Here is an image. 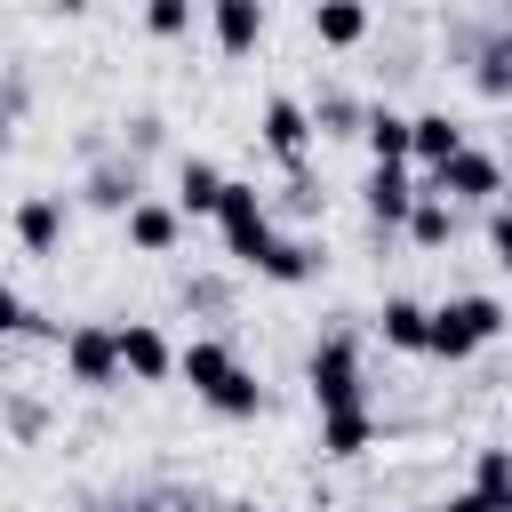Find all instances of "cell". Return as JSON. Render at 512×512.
<instances>
[{
    "instance_id": "obj_1",
    "label": "cell",
    "mask_w": 512,
    "mask_h": 512,
    "mask_svg": "<svg viewBox=\"0 0 512 512\" xmlns=\"http://www.w3.org/2000/svg\"><path fill=\"white\" fill-rule=\"evenodd\" d=\"M216 224H224V248H232L240 264H264V256L280 248V232H272V208H264V192H256V184H224V208H216Z\"/></svg>"
},
{
    "instance_id": "obj_2",
    "label": "cell",
    "mask_w": 512,
    "mask_h": 512,
    "mask_svg": "<svg viewBox=\"0 0 512 512\" xmlns=\"http://www.w3.org/2000/svg\"><path fill=\"white\" fill-rule=\"evenodd\" d=\"M496 328H504V304H496V296H456V304L432 312V352H440V360H464V352L488 344Z\"/></svg>"
},
{
    "instance_id": "obj_3",
    "label": "cell",
    "mask_w": 512,
    "mask_h": 512,
    "mask_svg": "<svg viewBox=\"0 0 512 512\" xmlns=\"http://www.w3.org/2000/svg\"><path fill=\"white\" fill-rule=\"evenodd\" d=\"M312 400L320 416H352L360 408V360H352V336H328L312 352Z\"/></svg>"
},
{
    "instance_id": "obj_4",
    "label": "cell",
    "mask_w": 512,
    "mask_h": 512,
    "mask_svg": "<svg viewBox=\"0 0 512 512\" xmlns=\"http://www.w3.org/2000/svg\"><path fill=\"white\" fill-rule=\"evenodd\" d=\"M64 368L72 384H112L128 360H120V328H72L64 336Z\"/></svg>"
},
{
    "instance_id": "obj_5",
    "label": "cell",
    "mask_w": 512,
    "mask_h": 512,
    "mask_svg": "<svg viewBox=\"0 0 512 512\" xmlns=\"http://www.w3.org/2000/svg\"><path fill=\"white\" fill-rule=\"evenodd\" d=\"M496 192H504V168L488 152H472V144L432 176V200H496Z\"/></svg>"
},
{
    "instance_id": "obj_6",
    "label": "cell",
    "mask_w": 512,
    "mask_h": 512,
    "mask_svg": "<svg viewBox=\"0 0 512 512\" xmlns=\"http://www.w3.org/2000/svg\"><path fill=\"white\" fill-rule=\"evenodd\" d=\"M120 360H128V376L160 384V376H168V368H176L184 352H168V336H160L152 320H128V328H120Z\"/></svg>"
},
{
    "instance_id": "obj_7",
    "label": "cell",
    "mask_w": 512,
    "mask_h": 512,
    "mask_svg": "<svg viewBox=\"0 0 512 512\" xmlns=\"http://www.w3.org/2000/svg\"><path fill=\"white\" fill-rule=\"evenodd\" d=\"M304 136H312L304 104H296V96H264V144H272L280 160H296V152H304Z\"/></svg>"
},
{
    "instance_id": "obj_8",
    "label": "cell",
    "mask_w": 512,
    "mask_h": 512,
    "mask_svg": "<svg viewBox=\"0 0 512 512\" xmlns=\"http://www.w3.org/2000/svg\"><path fill=\"white\" fill-rule=\"evenodd\" d=\"M368 152H376V168H400L408 152H416V120H400V112H368Z\"/></svg>"
},
{
    "instance_id": "obj_9",
    "label": "cell",
    "mask_w": 512,
    "mask_h": 512,
    "mask_svg": "<svg viewBox=\"0 0 512 512\" xmlns=\"http://www.w3.org/2000/svg\"><path fill=\"white\" fill-rule=\"evenodd\" d=\"M456 152H464V128H456L448 112H416V160H424V168L440 176V168H448Z\"/></svg>"
},
{
    "instance_id": "obj_10",
    "label": "cell",
    "mask_w": 512,
    "mask_h": 512,
    "mask_svg": "<svg viewBox=\"0 0 512 512\" xmlns=\"http://www.w3.org/2000/svg\"><path fill=\"white\" fill-rule=\"evenodd\" d=\"M368 216H376V224H408V216H416V184H408L400 168H376V176H368Z\"/></svg>"
},
{
    "instance_id": "obj_11",
    "label": "cell",
    "mask_w": 512,
    "mask_h": 512,
    "mask_svg": "<svg viewBox=\"0 0 512 512\" xmlns=\"http://www.w3.org/2000/svg\"><path fill=\"white\" fill-rule=\"evenodd\" d=\"M16 240H24V248H32V256H48V248H56V240H64V208H56V200H48V192H32V200H24V208H16Z\"/></svg>"
},
{
    "instance_id": "obj_12",
    "label": "cell",
    "mask_w": 512,
    "mask_h": 512,
    "mask_svg": "<svg viewBox=\"0 0 512 512\" xmlns=\"http://www.w3.org/2000/svg\"><path fill=\"white\" fill-rule=\"evenodd\" d=\"M384 344H400V352H432V312L408 304V296H392V304H384Z\"/></svg>"
},
{
    "instance_id": "obj_13",
    "label": "cell",
    "mask_w": 512,
    "mask_h": 512,
    "mask_svg": "<svg viewBox=\"0 0 512 512\" xmlns=\"http://www.w3.org/2000/svg\"><path fill=\"white\" fill-rule=\"evenodd\" d=\"M176 368H184V376H192V392H200V400H208V392H216V384H224V376H232V352H224V344H216V336H192V344H184V360H176Z\"/></svg>"
},
{
    "instance_id": "obj_14",
    "label": "cell",
    "mask_w": 512,
    "mask_h": 512,
    "mask_svg": "<svg viewBox=\"0 0 512 512\" xmlns=\"http://www.w3.org/2000/svg\"><path fill=\"white\" fill-rule=\"evenodd\" d=\"M128 240H136V248H152V256H168V248H176V208L136 200V208H128Z\"/></svg>"
},
{
    "instance_id": "obj_15",
    "label": "cell",
    "mask_w": 512,
    "mask_h": 512,
    "mask_svg": "<svg viewBox=\"0 0 512 512\" xmlns=\"http://www.w3.org/2000/svg\"><path fill=\"white\" fill-rule=\"evenodd\" d=\"M368 440H376V416H368V408H352V416H320V448H328V456H360Z\"/></svg>"
},
{
    "instance_id": "obj_16",
    "label": "cell",
    "mask_w": 512,
    "mask_h": 512,
    "mask_svg": "<svg viewBox=\"0 0 512 512\" xmlns=\"http://www.w3.org/2000/svg\"><path fill=\"white\" fill-rule=\"evenodd\" d=\"M256 32H264V8L256 0H216V40L224 48H256Z\"/></svg>"
},
{
    "instance_id": "obj_17",
    "label": "cell",
    "mask_w": 512,
    "mask_h": 512,
    "mask_svg": "<svg viewBox=\"0 0 512 512\" xmlns=\"http://www.w3.org/2000/svg\"><path fill=\"white\" fill-rule=\"evenodd\" d=\"M472 488L488 496V512H512V448H480V472Z\"/></svg>"
},
{
    "instance_id": "obj_18",
    "label": "cell",
    "mask_w": 512,
    "mask_h": 512,
    "mask_svg": "<svg viewBox=\"0 0 512 512\" xmlns=\"http://www.w3.org/2000/svg\"><path fill=\"white\" fill-rule=\"evenodd\" d=\"M312 32H320L328 48H352V40L368 32V16H360L352 0H328V8H312Z\"/></svg>"
},
{
    "instance_id": "obj_19",
    "label": "cell",
    "mask_w": 512,
    "mask_h": 512,
    "mask_svg": "<svg viewBox=\"0 0 512 512\" xmlns=\"http://www.w3.org/2000/svg\"><path fill=\"white\" fill-rule=\"evenodd\" d=\"M224 184H232V176H216L208 160H184V192H176V200H184L192 216H200V208L216 216V208H224Z\"/></svg>"
},
{
    "instance_id": "obj_20",
    "label": "cell",
    "mask_w": 512,
    "mask_h": 512,
    "mask_svg": "<svg viewBox=\"0 0 512 512\" xmlns=\"http://www.w3.org/2000/svg\"><path fill=\"white\" fill-rule=\"evenodd\" d=\"M256 272H264V280H312V272H320V248H312V240H280Z\"/></svg>"
},
{
    "instance_id": "obj_21",
    "label": "cell",
    "mask_w": 512,
    "mask_h": 512,
    "mask_svg": "<svg viewBox=\"0 0 512 512\" xmlns=\"http://www.w3.org/2000/svg\"><path fill=\"white\" fill-rule=\"evenodd\" d=\"M208 408H216V416H256V408H264V384H256L248 368H232V376L208 392Z\"/></svg>"
},
{
    "instance_id": "obj_22",
    "label": "cell",
    "mask_w": 512,
    "mask_h": 512,
    "mask_svg": "<svg viewBox=\"0 0 512 512\" xmlns=\"http://www.w3.org/2000/svg\"><path fill=\"white\" fill-rule=\"evenodd\" d=\"M408 232H416L424 248H440V240L456 232V216H448V200H416V216H408Z\"/></svg>"
},
{
    "instance_id": "obj_23",
    "label": "cell",
    "mask_w": 512,
    "mask_h": 512,
    "mask_svg": "<svg viewBox=\"0 0 512 512\" xmlns=\"http://www.w3.org/2000/svg\"><path fill=\"white\" fill-rule=\"evenodd\" d=\"M480 88H488V96H504V88H512V48H496V56L480 64Z\"/></svg>"
},
{
    "instance_id": "obj_24",
    "label": "cell",
    "mask_w": 512,
    "mask_h": 512,
    "mask_svg": "<svg viewBox=\"0 0 512 512\" xmlns=\"http://www.w3.org/2000/svg\"><path fill=\"white\" fill-rule=\"evenodd\" d=\"M144 24H152V32H184V0H152Z\"/></svg>"
},
{
    "instance_id": "obj_25",
    "label": "cell",
    "mask_w": 512,
    "mask_h": 512,
    "mask_svg": "<svg viewBox=\"0 0 512 512\" xmlns=\"http://www.w3.org/2000/svg\"><path fill=\"white\" fill-rule=\"evenodd\" d=\"M488 240H496V264H512V208L488 216Z\"/></svg>"
},
{
    "instance_id": "obj_26",
    "label": "cell",
    "mask_w": 512,
    "mask_h": 512,
    "mask_svg": "<svg viewBox=\"0 0 512 512\" xmlns=\"http://www.w3.org/2000/svg\"><path fill=\"white\" fill-rule=\"evenodd\" d=\"M440 512H488V496H480V488H456V496H448Z\"/></svg>"
},
{
    "instance_id": "obj_27",
    "label": "cell",
    "mask_w": 512,
    "mask_h": 512,
    "mask_svg": "<svg viewBox=\"0 0 512 512\" xmlns=\"http://www.w3.org/2000/svg\"><path fill=\"white\" fill-rule=\"evenodd\" d=\"M504 208H512V176H504Z\"/></svg>"
},
{
    "instance_id": "obj_28",
    "label": "cell",
    "mask_w": 512,
    "mask_h": 512,
    "mask_svg": "<svg viewBox=\"0 0 512 512\" xmlns=\"http://www.w3.org/2000/svg\"><path fill=\"white\" fill-rule=\"evenodd\" d=\"M232 512H256V504H232Z\"/></svg>"
}]
</instances>
